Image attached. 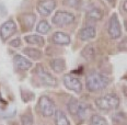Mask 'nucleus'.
Instances as JSON below:
<instances>
[{
	"instance_id": "obj_24",
	"label": "nucleus",
	"mask_w": 127,
	"mask_h": 125,
	"mask_svg": "<svg viewBox=\"0 0 127 125\" xmlns=\"http://www.w3.org/2000/svg\"><path fill=\"white\" fill-rule=\"evenodd\" d=\"M113 124H123L125 123V114L122 112H117L113 115Z\"/></svg>"
},
{
	"instance_id": "obj_13",
	"label": "nucleus",
	"mask_w": 127,
	"mask_h": 125,
	"mask_svg": "<svg viewBox=\"0 0 127 125\" xmlns=\"http://www.w3.org/2000/svg\"><path fill=\"white\" fill-rule=\"evenodd\" d=\"M52 42L56 45H63V46H65V45H69L71 43V38L69 34L62 32V31H58V32H55L52 35Z\"/></svg>"
},
{
	"instance_id": "obj_22",
	"label": "nucleus",
	"mask_w": 127,
	"mask_h": 125,
	"mask_svg": "<svg viewBox=\"0 0 127 125\" xmlns=\"http://www.w3.org/2000/svg\"><path fill=\"white\" fill-rule=\"evenodd\" d=\"M89 125H108V123L105 118L99 114H93L89 120Z\"/></svg>"
},
{
	"instance_id": "obj_4",
	"label": "nucleus",
	"mask_w": 127,
	"mask_h": 125,
	"mask_svg": "<svg viewBox=\"0 0 127 125\" xmlns=\"http://www.w3.org/2000/svg\"><path fill=\"white\" fill-rule=\"evenodd\" d=\"M67 110L72 116L78 118L80 122H83L88 114V108L82 102L78 101L76 98H71L67 104Z\"/></svg>"
},
{
	"instance_id": "obj_8",
	"label": "nucleus",
	"mask_w": 127,
	"mask_h": 125,
	"mask_svg": "<svg viewBox=\"0 0 127 125\" xmlns=\"http://www.w3.org/2000/svg\"><path fill=\"white\" fill-rule=\"evenodd\" d=\"M63 82L68 90H71L76 93H80L82 91V82H81V80L78 77L71 75V74H66L63 77Z\"/></svg>"
},
{
	"instance_id": "obj_23",
	"label": "nucleus",
	"mask_w": 127,
	"mask_h": 125,
	"mask_svg": "<svg viewBox=\"0 0 127 125\" xmlns=\"http://www.w3.org/2000/svg\"><path fill=\"white\" fill-rule=\"evenodd\" d=\"M33 115L31 112H25L21 116V125H33Z\"/></svg>"
},
{
	"instance_id": "obj_2",
	"label": "nucleus",
	"mask_w": 127,
	"mask_h": 125,
	"mask_svg": "<svg viewBox=\"0 0 127 125\" xmlns=\"http://www.w3.org/2000/svg\"><path fill=\"white\" fill-rule=\"evenodd\" d=\"M94 103L96 108L104 112L114 111L120 106L121 100L115 93H107L102 97H99L94 100Z\"/></svg>"
},
{
	"instance_id": "obj_14",
	"label": "nucleus",
	"mask_w": 127,
	"mask_h": 125,
	"mask_svg": "<svg viewBox=\"0 0 127 125\" xmlns=\"http://www.w3.org/2000/svg\"><path fill=\"white\" fill-rule=\"evenodd\" d=\"M13 63H14L15 67L20 69V70H29L33 66L31 60L24 56H22V55H15L13 57Z\"/></svg>"
},
{
	"instance_id": "obj_12",
	"label": "nucleus",
	"mask_w": 127,
	"mask_h": 125,
	"mask_svg": "<svg viewBox=\"0 0 127 125\" xmlns=\"http://www.w3.org/2000/svg\"><path fill=\"white\" fill-rule=\"evenodd\" d=\"M96 35V29H95L94 25H91V24H88L86 26H83L80 31H79V39L83 42H87V41H90V40H93Z\"/></svg>"
},
{
	"instance_id": "obj_25",
	"label": "nucleus",
	"mask_w": 127,
	"mask_h": 125,
	"mask_svg": "<svg viewBox=\"0 0 127 125\" xmlns=\"http://www.w3.org/2000/svg\"><path fill=\"white\" fill-rule=\"evenodd\" d=\"M9 45L12 47H14V48H19V47H21V45H22V41H21L20 38H17L14 40H12V41H10Z\"/></svg>"
},
{
	"instance_id": "obj_20",
	"label": "nucleus",
	"mask_w": 127,
	"mask_h": 125,
	"mask_svg": "<svg viewBox=\"0 0 127 125\" xmlns=\"http://www.w3.org/2000/svg\"><path fill=\"white\" fill-rule=\"evenodd\" d=\"M81 56L87 60H92L95 57V48L92 44H88L81 50Z\"/></svg>"
},
{
	"instance_id": "obj_17",
	"label": "nucleus",
	"mask_w": 127,
	"mask_h": 125,
	"mask_svg": "<svg viewBox=\"0 0 127 125\" xmlns=\"http://www.w3.org/2000/svg\"><path fill=\"white\" fill-rule=\"evenodd\" d=\"M49 65L53 71L56 74H62L66 70V62L64 58H53L49 62Z\"/></svg>"
},
{
	"instance_id": "obj_9",
	"label": "nucleus",
	"mask_w": 127,
	"mask_h": 125,
	"mask_svg": "<svg viewBox=\"0 0 127 125\" xmlns=\"http://www.w3.org/2000/svg\"><path fill=\"white\" fill-rule=\"evenodd\" d=\"M18 26L15 21H13L12 19L3 22L0 25V39L3 42H6L8 39H10L12 35H14L17 33Z\"/></svg>"
},
{
	"instance_id": "obj_15",
	"label": "nucleus",
	"mask_w": 127,
	"mask_h": 125,
	"mask_svg": "<svg viewBox=\"0 0 127 125\" xmlns=\"http://www.w3.org/2000/svg\"><path fill=\"white\" fill-rule=\"evenodd\" d=\"M24 41L30 45H34L37 47H43L45 45V39L38 34H30L24 36Z\"/></svg>"
},
{
	"instance_id": "obj_21",
	"label": "nucleus",
	"mask_w": 127,
	"mask_h": 125,
	"mask_svg": "<svg viewBox=\"0 0 127 125\" xmlns=\"http://www.w3.org/2000/svg\"><path fill=\"white\" fill-rule=\"evenodd\" d=\"M51 30H52V26L46 20L39 21L37 23V25H36V32H37L38 34H42V35L48 34L49 32H51Z\"/></svg>"
},
{
	"instance_id": "obj_11",
	"label": "nucleus",
	"mask_w": 127,
	"mask_h": 125,
	"mask_svg": "<svg viewBox=\"0 0 127 125\" xmlns=\"http://www.w3.org/2000/svg\"><path fill=\"white\" fill-rule=\"evenodd\" d=\"M18 21H19V24L22 29V31L28 32L31 31L33 29L34 24H35V21H36V15L35 13H22L18 17Z\"/></svg>"
},
{
	"instance_id": "obj_19",
	"label": "nucleus",
	"mask_w": 127,
	"mask_h": 125,
	"mask_svg": "<svg viewBox=\"0 0 127 125\" xmlns=\"http://www.w3.org/2000/svg\"><path fill=\"white\" fill-rule=\"evenodd\" d=\"M54 120H55V125H70L68 118L60 109H55Z\"/></svg>"
},
{
	"instance_id": "obj_16",
	"label": "nucleus",
	"mask_w": 127,
	"mask_h": 125,
	"mask_svg": "<svg viewBox=\"0 0 127 125\" xmlns=\"http://www.w3.org/2000/svg\"><path fill=\"white\" fill-rule=\"evenodd\" d=\"M103 10L100 9L97 7H94V8H91L88 12H87V20L90 21V22H97V21L102 20L103 18Z\"/></svg>"
},
{
	"instance_id": "obj_10",
	"label": "nucleus",
	"mask_w": 127,
	"mask_h": 125,
	"mask_svg": "<svg viewBox=\"0 0 127 125\" xmlns=\"http://www.w3.org/2000/svg\"><path fill=\"white\" fill-rule=\"evenodd\" d=\"M56 7H57L56 0H39L37 4H36V10L43 17H48L56 9Z\"/></svg>"
},
{
	"instance_id": "obj_26",
	"label": "nucleus",
	"mask_w": 127,
	"mask_h": 125,
	"mask_svg": "<svg viewBox=\"0 0 127 125\" xmlns=\"http://www.w3.org/2000/svg\"><path fill=\"white\" fill-rule=\"evenodd\" d=\"M106 1L108 2V3H111V4H113V3H114V1H115V0H106Z\"/></svg>"
},
{
	"instance_id": "obj_6",
	"label": "nucleus",
	"mask_w": 127,
	"mask_h": 125,
	"mask_svg": "<svg viewBox=\"0 0 127 125\" xmlns=\"http://www.w3.org/2000/svg\"><path fill=\"white\" fill-rule=\"evenodd\" d=\"M38 110L44 118H49L54 115L55 112V103L49 97L42 95L38 100Z\"/></svg>"
},
{
	"instance_id": "obj_3",
	"label": "nucleus",
	"mask_w": 127,
	"mask_h": 125,
	"mask_svg": "<svg viewBox=\"0 0 127 125\" xmlns=\"http://www.w3.org/2000/svg\"><path fill=\"white\" fill-rule=\"evenodd\" d=\"M76 21V15L73 12L66 11V10H58L54 13L52 18V22L54 25L58 26V28H65Z\"/></svg>"
},
{
	"instance_id": "obj_7",
	"label": "nucleus",
	"mask_w": 127,
	"mask_h": 125,
	"mask_svg": "<svg viewBox=\"0 0 127 125\" xmlns=\"http://www.w3.org/2000/svg\"><path fill=\"white\" fill-rule=\"evenodd\" d=\"M107 33L112 40H117L122 36L121 23H120V20H118V17L116 13H113V14L111 15L110 20H108Z\"/></svg>"
},
{
	"instance_id": "obj_5",
	"label": "nucleus",
	"mask_w": 127,
	"mask_h": 125,
	"mask_svg": "<svg viewBox=\"0 0 127 125\" xmlns=\"http://www.w3.org/2000/svg\"><path fill=\"white\" fill-rule=\"evenodd\" d=\"M35 74L44 86H46V87H56L57 86V79L55 78L44 66L38 64L35 67Z\"/></svg>"
},
{
	"instance_id": "obj_1",
	"label": "nucleus",
	"mask_w": 127,
	"mask_h": 125,
	"mask_svg": "<svg viewBox=\"0 0 127 125\" xmlns=\"http://www.w3.org/2000/svg\"><path fill=\"white\" fill-rule=\"evenodd\" d=\"M110 84V78L103 74L92 71L86 79V88L90 92H100Z\"/></svg>"
},
{
	"instance_id": "obj_18",
	"label": "nucleus",
	"mask_w": 127,
	"mask_h": 125,
	"mask_svg": "<svg viewBox=\"0 0 127 125\" xmlns=\"http://www.w3.org/2000/svg\"><path fill=\"white\" fill-rule=\"evenodd\" d=\"M23 54L26 55V57L31 58L33 60H39L43 57V53L41 49L35 48V47H26L23 49Z\"/></svg>"
}]
</instances>
